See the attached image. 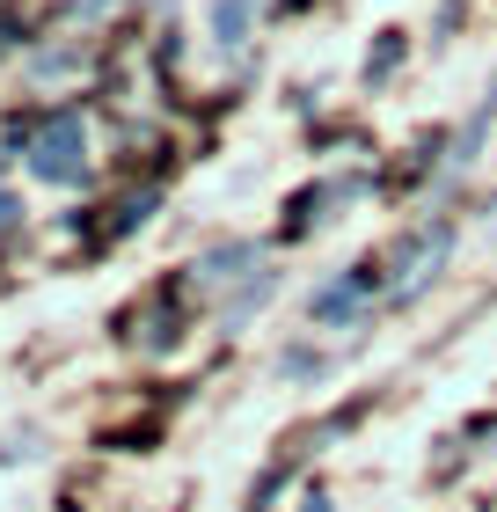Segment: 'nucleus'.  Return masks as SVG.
I'll return each instance as SVG.
<instances>
[{"label": "nucleus", "mask_w": 497, "mask_h": 512, "mask_svg": "<svg viewBox=\"0 0 497 512\" xmlns=\"http://www.w3.org/2000/svg\"><path fill=\"white\" fill-rule=\"evenodd\" d=\"M30 169L44 183H81L88 176V125L74 110H52V118L30 132Z\"/></svg>", "instance_id": "obj_1"}, {"label": "nucleus", "mask_w": 497, "mask_h": 512, "mask_svg": "<svg viewBox=\"0 0 497 512\" xmlns=\"http://www.w3.org/2000/svg\"><path fill=\"white\" fill-rule=\"evenodd\" d=\"M103 8H117V0H81V15H103Z\"/></svg>", "instance_id": "obj_5"}, {"label": "nucleus", "mask_w": 497, "mask_h": 512, "mask_svg": "<svg viewBox=\"0 0 497 512\" xmlns=\"http://www.w3.org/2000/svg\"><path fill=\"white\" fill-rule=\"evenodd\" d=\"M366 293H373V264H359L351 278H337V286H322V293H315V315H322V322H329V315H351Z\"/></svg>", "instance_id": "obj_3"}, {"label": "nucleus", "mask_w": 497, "mask_h": 512, "mask_svg": "<svg viewBox=\"0 0 497 512\" xmlns=\"http://www.w3.org/2000/svg\"><path fill=\"white\" fill-rule=\"evenodd\" d=\"M256 8H264V0H212V37H220V44H242L249 22H256Z\"/></svg>", "instance_id": "obj_4"}, {"label": "nucleus", "mask_w": 497, "mask_h": 512, "mask_svg": "<svg viewBox=\"0 0 497 512\" xmlns=\"http://www.w3.org/2000/svg\"><path fill=\"white\" fill-rule=\"evenodd\" d=\"M454 235H461L454 220H424L417 235L395 249V300H417V293H432V286H439L446 256H454Z\"/></svg>", "instance_id": "obj_2"}]
</instances>
